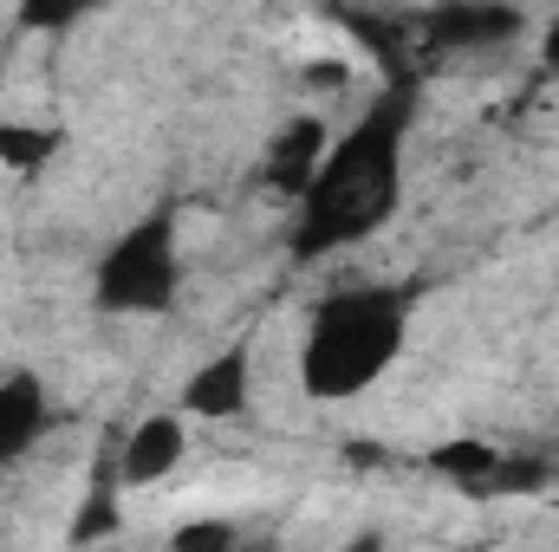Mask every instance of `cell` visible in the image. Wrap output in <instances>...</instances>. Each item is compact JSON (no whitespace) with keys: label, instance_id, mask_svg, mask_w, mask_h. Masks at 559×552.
I'll use <instances>...</instances> for the list:
<instances>
[{"label":"cell","instance_id":"cell-11","mask_svg":"<svg viewBox=\"0 0 559 552\" xmlns=\"http://www.w3.org/2000/svg\"><path fill=\"white\" fill-rule=\"evenodd\" d=\"M169 552H235V520H189L176 527Z\"/></svg>","mask_w":559,"mask_h":552},{"label":"cell","instance_id":"cell-1","mask_svg":"<svg viewBox=\"0 0 559 552\" xmlns=\"http://www.w3.org/2000/svg\"><path fill=\"white\" fill-rule=\"evenodd\" d=\"M404 131H411V98L391 92L345 137H332L319 182L299 195V228H293L299 261L358 248L391 221V208L404 195Z\"/></svg>","mask_w":559,"mask_h":552},{"label":"cell","instance_id":"cell-12","mask_svg":"<svg viewBox=\"0 0 559 552\" xmlns=\"http://www.w3.org/2000/svg\"><path fill=\"white\" fill-rule=\"evenodd\" d=\"M345 552H391V547H384V533H378V527H365V533H358Z\"/></svg>","mask_w":559,"mask_h":552},{"label":"cell","instance_id":"cell-10","mask_svg":"<svg viewBox=\"0 0 559 552\" xmlns=\"http://www.w3.org/2000/svg\"><path fill=\"white\" fill-rule=\"evenodd\" d=\"M52 149H59V131H46V124H0V163L7 169H39Z\"/></svg>","mask_w":559,"mask_h":552},{"label":"cell","instance_id":"cell-7","mask_svg":"<svg viewBox=\"0 0 559 552\" xmlns=\"http://www.w3.org/2000/svg\"><path fill=\"white\" fill-rule=\"evenodd\" d=\"M46 422H52V410H46V384H39L33 371L0 377V468L26 461V455L39 448Z\"/></svg>","mask_w":559,"mask_h":552},{"label":"cell","instance_id":"cell-5","mask_svg":"<svg viewBox=\"0 0 559 552\" xmlns=\"http://www.w3.org/2000/svg\"><path fill=\"white\" fill-rule=\"evenodd\" d=\"M325 149H332V131H325V118H286L267 143V182H274L280 195H306L312 182H319V169H325Z\"/></svg>","mask_w":559,"mask_h":552},{"label":"cell","instance_id":"cell-2","mask_svg":"<svg viewBox=\"0 0 559 552\" xmlns=\"http://www.w3.org/2000/svg\"><path fill=\"white\" fill-rule=\"evenodd\" d=\"M411 338V299L397 286H345L332 292L299 345V384L319 404L365 397L404 351Z\"/></svg>","mask_w":559,"mask_h":552},{"label":"cell","instance_id":"cell-3","mask_svg":"<svg viewBox=\"0 0 559 552\" xmlns=\"http://www.w3.org/2000/svg\"><path fill=\"white\" fill-rule=\"evenodd\" d=\"M176 286H182L176 215H163V208L131 221L98 261V305L105 312H169Z\"/></svg>","mask_w":559,"mask_h":552},{"label":"cell","instance_id":"cell-4","mask_svg":"<svg viewBox=\"0 0 559 552\" xmlns=\"http://www.w3.org/2000/svg\"><path fill=\"white\" fill-rule=\"evenodd\" d=\"M182 448H189V429H182V416H176V410L143 416L138 429L124 435V448H118L111 475H118V488H150V481H163V475L182 461Z\"/></svg>","mask_w":559,"mask_h":552},{"label":"cell","instance_id":"cell-6","mask_svg":"<svg viewBox=\"0 0 559 552\" xmlns=\"http://www.w3.org/2000/svg\"><path fill=\"white\" fill-rule=\"evenodd\" d=\"M527 20L514 7H436L423 13V39L442 46V52H488L501 39H514Z\"/></svg>","mask_w":559,"mask_h":552},{"label":"cell","instance_id":"cell-9","mask_svg":"<svg viewBox=\"0 0 559 552\" xmlns=\"http://www.w3.org/2000/svg\"><path fill=\"white\" fill-rule=\"evenodd\" d=\"M429 468L436 475H449V481H462L468 494L501 468V448L495 442H481V435H462V442H442V448H429Z\"/></svg>","mask_w":559,"mask_h":552},{"label":"cell","instance_id":"cell-13","mask_svg":"<svg viewBox=\"0 0 559 552\" xmlns=\"http://www.w3.org/2000/svg\"><path fill=\"white\" fill-rule=\"evenodd\" d=\"M540 52H547V65H554V72H559V20H554V26H547V39H540Z\"/></svg>","mask_w":559,"mask_h":552},{"label":"cell","instance_id":"cell-8","mask_svg":"<svg viewBox=\"0 0 559 552\" xmlns=\"http://www.w3.org/2000/svg\"><path fill=\"white\" fill-rule=\"evenodd\" d=\"M248 351H222V358H209L189 384H182V416H241L248 410Z\"/></svg>","mask_w":559,"mask_h":552}]
</instances>
